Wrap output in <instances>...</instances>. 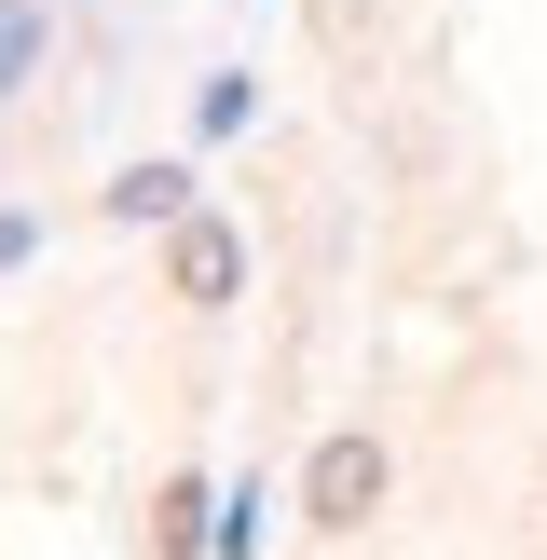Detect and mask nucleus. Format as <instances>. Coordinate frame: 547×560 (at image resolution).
Masks as SVG:
<instances>
[{
    "mask_svg": "<svg viewBox=\"0 0 547 560\" xmlns=\"http://www.w3.org/2000/svg\"><path fill=\"white\" fill-rule=\"evenodd\" d=\"M151 534H164V547H206V492L178 479V492H164V506H151Z\"/></svg>",
    "mask_w": 547,
    "mask_h": 560,
    "instance_id": "obj_4",
    "label": "nucleus"
},
{
    "mask_svg": "<svg viewBox=\"0 0 547 560\" xmlns=\"http://www.w3.org/2000/svg\"><path fill=\"white\" fill-rule=\"evenodd\" d=\"M109 206L124 219H191V178L178 164H137V178H109Z\"/></svg>",
    "mask_w": 547,
    "mask_h": 560,
    "instance_id": "obj_3",
    "label": "nucleus"
},
{
    "mask_svg": "<svg viewBox=\"0 0 547 560\" xmlns=\"http://www.w3.org/2000/svg\"><path fill=\"white\" fill-rule=\"evenodd\" d=\"M370 506H383V438H315L301 520H315V534H370Z\"/></svg>",
    "mask_w": 547,
    "mask_h": 560,
    "instance_id": "obj_1",
    "label": "nucleus"
},
{
    "mask_svg": "<svg viewBox=\"0 0 547 560\" xmlns=\"http://www.w3.org/2000/svg\"><path fill=\"white\" fill-rule=\"evenodd\" d=\"M233 273H246V246L219 233V219H178V246H164V288H178V301H233Z\"/></svg>",
    "mask_w": 547,
    "mask_h": 560,
    "instance_id": "obj_2",
    "label": "nucleus"
}]
</instances>
